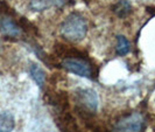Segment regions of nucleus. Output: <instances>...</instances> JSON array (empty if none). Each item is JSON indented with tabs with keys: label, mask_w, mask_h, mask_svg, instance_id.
Instances as JSON below:
<instances>
[{
	"label": "nucleus",
	"mask_w": 155,
	"mask_h": 132,
	"mask_svg": "<svg viewBox=\"0 0 155 132\" xmlns=\"http://www.w3.org/2000/svg\"><path fill=\"white\" fill-rule=\"evenodd\" d=\"M145 127V119L141 113L133 112L121 118L113 127L112 132H142Z\"/></svg>",
	"instance_id": "obj_2"
},
{
	"label": "nucleus",
	"mask_w": 155,
	"mask_h": 132,
	"mask_svg": "<svg viewBox=\"0 0 155 132\" xmlns=\"http://www.w3.org/2000/svg\"><path fill=\"white\" fill-rule=\"evenodd\" d=\"M62 4V0H31L29 6L33 11H45L53 6H58Z\"/></svg>",
	"instance_id": "obj_6"
},
{
	"label": "nucleus",
	"mask_w": 155,
	"mask_h": 132,
	"mask_svg": "<svg viewBox=\"0 0 155 132\" xmlns=\"http://www.w3.org/2000/svg\"><path fill=\"white\" fill-rule=\"evenodd\" d=\"M14 124V117L9 112H0V132H12Z\"/></svg>",
	"instance_id": "obj_7"
},
{
	"label": "nucleus",
	"mask_w": 155,
	"mask_h": 132,
	"mask_svg": "<svg viewBox=\"0 0 155 132\" xmlns=\"http://www.w3.org/2000/svg\"><path fill=\"white\" fill-rule=\"evenodd\" d=\"M130 52V42L127 41V39L120 35L118 36V45H117V54L118 55H126Z\"/></svg>",
	"instance_id": "obj_9"
},
{
	"label": "nucleus",
	"mask_w": 155,
	"mask_h": 132,
	"mask_svg": "<svg viewBox=\"0 0 155 132\" xmlns=\"http://www.w3.org/2000/svg\"><path fill=\"white\" fill-rule=\"evenodd\" d=\"M31 77H33V80H34L40 86H43L45 80H46V74H45V71H43V69H42L41 67H39L38 64H31Z\"/></svg>",
	"instance_id": "obj_8"
},
{
	"label": "nucleus",
	"mask_w": 155,
	"mask_h": 132,
	"mask_svg": "<svg viewBox=\"0 0 155 132\" xmlns=\"http://www.w3.org/2000/svg\"><path fill=\"white\" fill-rule=\"evenodd\" d=\"M1 47H2V45H1V41H0V50H1Z\"/></svg>",
	"instance_id": "obj_11"
},
{
	"label": "nucleus",
	"mask_w": 155,
	"mask_h": 132,
	"mask_svg": "<svg viewBox=\"0 0 155 132\" xmlns=\"http://www.w3.org/2000/svg\"><path fill=\"white\" fill-rule=\"evenodd\" d=\"M78 97V103L85 108L87 111L91 112H96L97 107H98V97L97 93H94L91 89H83L79 90L77 93Z\"/></svg>",
	"instance_id": "obj_4"
},
{
	"label": "nucleus",
	"mask_w": 155,
	"mask_h": 132,
	"mask_svg": "<svg viewBox=\"0 0 155 132\" xmlns=\"http://www.w3.org/2000/svg\"><path fill=\"white\" fill-rule=\"evenodd\" d=\"M61 35L69 41H79L86 35L87 25L83 16L79 14H70L61 25Z\"/></svg>",
	"instance_id": "obj_1"
},
{
	"label": "nucleus",
	"mask_w": 155,
	"mask_h": 132,
	"mask_svg": "<svg viewBox=\"0 0 155 132\" xmlns=\"http://www.w3.org/2000/svg\"><path fill=\"white\" fill-rule=\"evenodd\" d=\"M62 67L65 69L76 74L81 77L91 78L92 77V69L90 63L86 62L83 59H76V57H67L62 61Z\"/></svg>",
	"instance_id": "obj_3"
},
{
	"label": "nucleus",
	"mask_w": 155,
	"mask_h": 132,
	"mask_svg": "<svg viewBox=\"0 0 155 132\" xmlns=\"http://www.w3.org/2000/svg\"><path fill=\"white\" fill-rule=\"evenodd\" d=\"M0 33L4 34L5 36L15 38L20 35V28L9 18H1L0 19Z\"/></svg>",
	"instance_id": "obj_5"
},
{
	"label": "nucleus",
	"mask_w": 155,
	"mask_h": 132,
	"mask_svg": "<svg viewBox=\"0 0 155 132\" xmlns=\"http://www.w3.org/2000/svg\"><path fill=\"white\" fill-rule=\"evenodd\" d=\"M114 11L119 16H126L131 12V5L127 0H121L120 2L117 4Z\"/></svg>",
	"instance_id": "obj_10"
}]
</instances>
